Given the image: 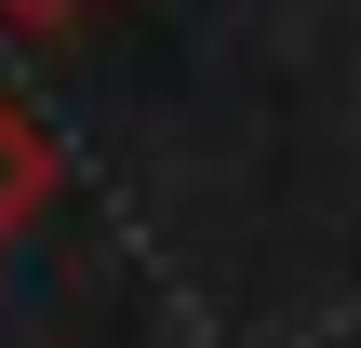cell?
I'll return each instance as SVG.
<instances>
[{
    "label": "cell",
    "instance_id": "7a4b0ae2",
    "mask_svg": "<svg viewBox=\"0 0 361 348\" xmlns=\"http://www.w3.org/2000/svg\"><path fill=\"white\" fill-rule=\"evenodd\" d=\"M0 13H13V27H67L80 0H0Z\"/></svg>",
    "mask_w": 361,
    "mask_h": 348
},
{
    "label": "cell",
    "instance_id": "6da1fadb",
    "mask_svg": "<svg viewBox=\"0 0 361 348\" xmlns=\"http://www.w3.org/2000/svg\"><path fill=\"white\" fill-rule=\"evenodd\" d=\"M40 201H54V134L0 94V241H27V228H40Z\"/></svg>",
    "mask_w": 361,
    "mask_h": 348
}]
</instances>
